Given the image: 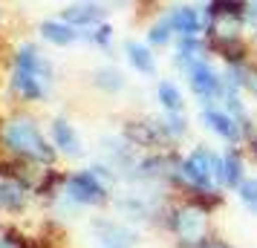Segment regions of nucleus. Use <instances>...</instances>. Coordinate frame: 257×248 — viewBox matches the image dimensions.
Here are the masks:
<instances>
[{
    "mask_svg": "<svg viewBox=\"0 0 257 248\" xmlns=\"http://www.w3.org/2000/svg\"><path fill=\"white\" fill-rule=\"evenodd\" d=\"M58 84L55 64L38 41H21L9 52L6 72V93L18 107L47 104Z\"/></svg>",
    "mask_w": 257,
    "mask_h": 248,
    "instance_id": "obj_1",
    "label": "nucleus"
},
{
    "mask_svg": "<svg viewBox=\"0 0 257 248\" xmlns=\"http://www.w3.org/2000/svg\"><path fill=\"white\" fill-rule=\"evenodd\" d=\"M0 153L21 162L32 173L58 167L61 162L49 133L41 127V118L29 107H15L0 118Z\"/></svg>",
    "mask_w": 257,
    "mask_h": 248,
    "instance_id": "obj_2",
    "label": "nucleus"
},
{
    "mask_svg": "<svg viewBox=\"0 0 257 248\" xmlns=\"http://www.w3.org/2000/svg\"><path fill=\"white\" fill-rule=\"evenodd\" d=\"M121 188L116 170L104 165L101 159L90 162L87 167L67 170L61 193L49 205L52 216H78L81 211H104L107 205H113L116 190Z\"/></svg>",
    "mask_w": 257,
    "mask_h": 248,
    "instance_id": "obj_3",
    "label": "nucleus"
},
{
    "mask_svg": "<svg viewBox=\"0 0 257 248\" xmlns=\"http://www.w3.org/2000/svg\"><path fill=\"white\" fill-rule=\"evenodd\" d=\"M174 190L179 196L225 190L222 188V150H214L211 144H194L188 153H182L174 173Z\"/></svg>",
    "mask_w": 257,
    "mask_h": 248,
    "instance_id": "obj_4",
    "label": "nucleus"
},
{
    "mask_svg": "<svg viewBox=\"0 0 257 248\" xmlns=\"http://www.w3.org/2000/svg\"><path fill=\"white\" fill-rule=\"evenodd\" d=\"M162 231L174 239L176 248H197L211 234H217L214 231V213L205 211L197 202L185 199V196H176L168 205Z\"/></svg>",
    "mask_w": 257,
    "mask_h": 248,
    "instance_id": "obj_5",
    "label": "nucleus"
},
{
    "mask_svg": "<svg viewBox=\"0 0 257 248\" xmlns=\"http://www.w3.org/2000/svg\"><path fill=\"white\" fill-rule=\"evenodd\" d=\"M185 75V87L188 93L194 95L202 104H217L225 93V78H222V70L214 67V58H199L194 61L188 70H182Z\"/></svg>",
    "mask_w": 257,
    "mask_h": 248,
    "instance_id": "obj_6",
    "label": "nucleus"
},
{
    "mask_svg": "<svg viewBox=\"0 0 257 248\" xmlns=\"http://www.w3.org/2000/svg\"><path fill=\"white\" fill-rule=\"evenodd\" d=\"M90 236L95 248H136L139 245V228L124 222L121 216L95 213L90 216Z\"/></svg>",
    "mask_w": 257,
    "mask_h": 248,
    "instance_id": "obj_7",
    "label": "nucleus"
},
{
    "mask_svg": "<svg viewBox=\"0 0 257 248\" xmlns=\"http://www.w3.org/2000/svg\"><path fill=\"white\" fill-rule=\"evenodd\" d=\"M199 124H202L214 139H220L225 147L245 144V127L220 104V101H217V104H202L199 107Z\"/></svg>",
    "mask_w": 257,
    "mask_h": 248,
    "instance_id": "obj_8",
    "label": "nucleus"
},
{
    "mask_svg": "<svg viewBox=\"0 0 257 248\" xmlns=\"http://www.w3.org/2000/svg\"><path fill=\"white\" fill-rule=\"evenodd\" d=\"M47 133H49V139H52V144H55V150H58L61 159H67V162H78V159L87 156L81 133H78V127H75L67 116L49 118Z\"/></svg>",
    "mask_w": 257,
    "mask_h": 248,
    "instance_id": "obj_9",
    "label": "nucleus"
},
{
    "mask_svg": "<svg viewBox=\"0 0 257 248\" xmlns=\"http://www.w3.org/2000/svg\"><path fill=\"white\" fill-rule=\"evenodd\" d=\"M168 15H171V24L176 29V41L179 38H205V32H208V15L202 6L176 3L168 9Z\"/></svg>",
    "mask_w": 257,
    "mask_h": 248,
    "instance_id": "obj_10",
    "label": "nucleus"
},
{
    "mask_svg": "<svg viewBox=\"0 0 257 248\" xmlns=\"http://www.w3.org/2000/svg\"><path fill=\"white\" fill-rule=\"evenodd\" d=\"M121 52H124V61L127 67L142 78H156L159 75V58H156V49L148 44V41H136V38H127L121 44Z\"/></svg>",
    "mask_w": 257,
    "mask_h": 248,
    "instance_id": "obj_11",
    "label": "nucleus"
},
{
    "mask_svg": "<svg viewBox=\"0 0 257 248\" xmlns=\"http://www.w3.org/2000/svg\"><path fill=\"white\" fill-rule=\"evenodd\" d=\"M38 38L49 44V47H58V49H67V47H75L84 41V32L78 26H72L70 21H64L61 15L55 18H47L38 24Z\"/></svg>",
    "mask_w": 257,
    "mask_h": 248,
    "instance_id": "obj_12",
    "label": "nucleus"
},
{
    "mask_svg": "<svg viewBox=\"0 0 257 248\" xmlns=\"http://www.w3.org/2000/svg\"><path fill=\"white\" fill-rule=\"evenodd\" d=\"M110 9H107L101 0H72L67 3L64 9H61V18L64 21H70L72 26H78V29H93V26L104 24Z\"/></svg>",
    "mask_w": 257,
    "mask_h": 248,
    "instance_id": "obj_13",
    "label": "nucleus"
},
{
    "mask_svg": "<svg viewBox=\"0 0 257 248\" xmlns=\"http://www.w3.org/2000/svg\"><path fill=\"white\" fill-rule=\"evenodd\" d=\"M248 176V153L243 144L222 147V188L225 193H234Z\"/></svg>",
    "mask_w": 257,
    "mask_h": 248,
    "instance_id": "obj_14",
    "label": "nucleus"
},
{
    "mask_svg": "<svg viewBox=\"0 0 257 248\" xmlns=\"http://www.w3.org/2000/svg\"><path fill=\"white\" fill-rule=\"evenodd\" d=\"M145 41H148L156 52L176 44V29H174V24H171L168 9H162V12H156L151 18V24H148V29H145Z\"/></svg>",
    "mask_w": 257,
    "mask_h": 248,
    "instance_id": "obj_15",
    "label": "nucleus"
},
{
    "mask_svg": "<svg viewBox=\"0 0 257 248\" xmlns=\"http://www.w3.org/2000/svg\"><path fill=\"white\" fill-rule=\"evenodd\" d=\"M90 84H93L101 95H110V98H113V95H121L127 90V75L118 70V67H113V64H104V67H95L93 70Z\"/></svg>",
    "mask_w": 257,
    "mask_h": 248,
    "instance_id": "obj_16",
    "label": "nucleus"
},
{
    "mask_svg": "<svg viewBox=\"0 0 257 248\" xmlns=\"http://www.w3.org/2000/svg\"><path fill=\"white\" fill-rule=\"evenodd\" d=\"M153 98L162 113H185V93L174 78H159L153 87Z\"/></svg>",
    "mask_w": 257,
    "mask_h": 248,
    "instance_id": "obj_17",
    "label": "nucleus"
},
{
    "mask_svg": "<svg viewBox=\"0 0 257 248\" xmlns=\"http://www.w3.org/2000/svg\"><path fill=\"white\" fill-rule=\"evenodd\" d=\"M199 58H211L208 52V44H205V38H179L174 44V67L179 72L188 70L194 61Z\"/></svg>",
    "mask_w": 257,
    "mask_h": 248,
    "instance_id": "obj_18",
    "label": "nucleus"
},
{
    "mask_svg": "<svg viewBox=\"0 0 257 248\" xmlns=\"http://www.w3.org/2000/svg\"><path fill=\"white\" fill-rule=\"evenodd\" d=\"M84 44H90L98 52H113L116 47V26L104 21V24L93 26V29H84Z\"/></svg>",
    "mask_w": 257,
    "mask_h": 248,
    "instance_id": "obj_19",
    "label": "nucleus"
},
{
    "mask_svg": "<svg viewBox=\"0 0 257 248\" xmlns=\"http://www.w3.org/2000/svg\"><path fill=\"white\" fill-rule=\"evenodd\" d=\"M162 116V124L165 130H168V139L176 144H182L188 139V133H191V121H188L185 113H159Z\"/></svg>",
    "mask_w": 257,
    "mask_h": 248,
    "instance_id": "obj_20",
    "label": "nucleus"
},
{
    "mask_svg": "<svg viewBox=\"0 0 257 248\" xmlns=\"http://www.w3.org/2000/svg\"><path fill=\"white\" fill-rule=\"evenodd\" d=\"M234 196L248 216H257V173H248L243 185L234 190Z\"/></svg>",
    "mask_w": 257,
    "mask_h": 248,
    "instance_id": "obj_21",
    "label": "nucleus"
},
{
    "mask_svg": "<svg viewBox=\"0 0 257 248\" xmlns=\"http://www.w3.org/2000/svg\"><path fill=\"white\" fill-rule=\"evenodd\" d=\"M243 21H245V35H248V41H251V47L257 49V0H248Z\"/></svg>",
    "mask_w": 257,
    "mask_h": 248,
    "instance_id": "obj_22",
    "label": "nucleus"
},
{
    "mask_svg": "<svg viewBox=\"0 0 257 248\" xmlns=\"http://www.w3.org/2000/svg\"><path fill=\"white\" fill-rule=\"evenodd\" d=\"M197 248H234V245L228 242V239H222L220 234H211L208 239H205V242H199Z\"/></svg>",
    "mask_w": 257,
    "mask_h": 248,
    "instance_id": "obj_23",
    "label": "nucleus"
},
{
    "mask_svg": "<svg viewBox=\"0 0 257 248\" xmlns=\"http://www.w3.org/2000/svg\"><path fill=\"white\" fill-rule=\"evenodd\" d=\"M245 153H248V162H254L257 165V133H251V136H248V139H245Z\"/></svg>",
    "mask_w": 257,
    "mask_h": 248,
    "instance_id": "obj_24",
    "label": "nucleus"
},
{
    "mask_svg": "<svg viewBox=\"0 0 257 248\" xmlns=\"http://www.w3.org/2000/svg\"><path fill=\"white\" fill-rule=\"evenodd\" d=\"M6 26H9V12H6V6L0 3V38H3V32H6Z\"/></svg>",
    "mask_w": 257,
    "mask_h": 248,
    "instance_id": "obj_25",
    "label": "nucleus"
},
{
    "mask_svg": "<svg viewBox=\"0 0 257 248\" xmlns=\"http://www.w3.org/2000/svg\"><path fill=\"white\" fill-rule=\"evenodd\" d=\"M139 3H145V6H159L162 0H139Z\"/></svg>",
    "mask_w": 257,
    "mask_h": 248,
    "instance_id": "obj_26",
    "label": "nucleus"
}]
</instances>
